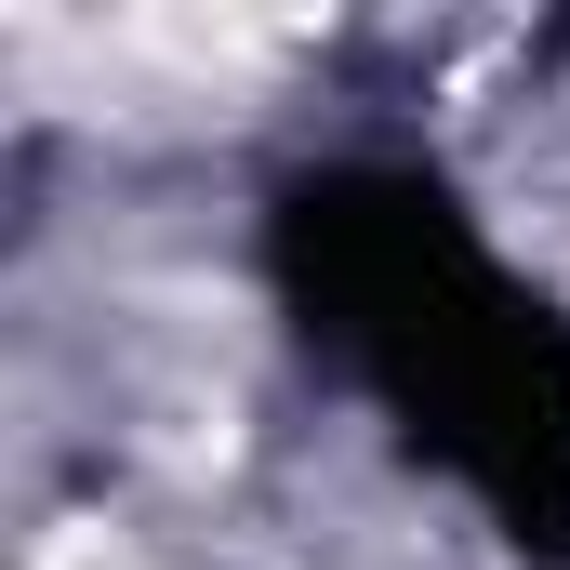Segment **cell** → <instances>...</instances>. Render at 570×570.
<instances>
[{
    "mask_svg": "<svg viewBox=\"0 0 570 570\" xmlns=\"http://www.w3.org/2000/svg\"><path fill=\"white\" fill-rule=\"evenodd\" d=\"M13 570H173V558L146 531H120V518H53V531H27Z\"/></svg>",
    "mask_w": 570,
    "mask_h": 570,
    "instance_id": "1",
    "label": "cell"
}]
</instances>
